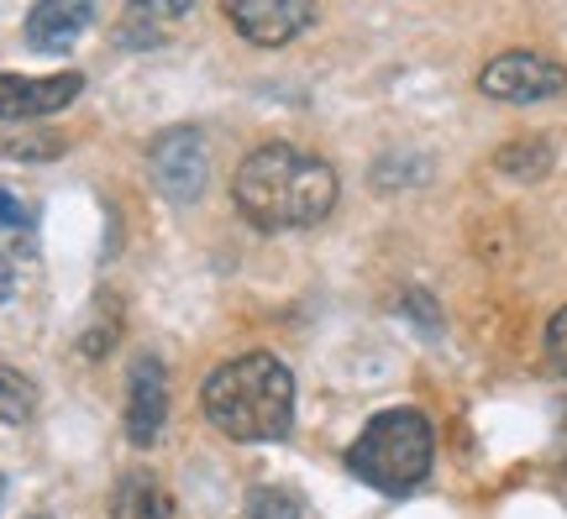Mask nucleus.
I'll return each mask as SVG.
<instances>
[{"mask_svg": "<svg viewBox=\"0 0 567 519\" xmlns=\"http://www.w3.org/2000/svg\"><path fill=\"white\" fill-rule=\"evenodd\" d=\"M231 200L258 231H305L321 226L337 205V168L289 142H264L237 163Z\"/></svg>", "mask_w": 567, "mask_h": 519, "instance_id": "obj_1", "label": "nucleus"}, {"mask_svg": "<svg viewBox=\"0 0 567 519\" xmlns=\"http://www.w3.org/2000/svg\"><path fill=\"white\" fill-rule=\"evenodd\" d=\"M205 419L231 440H284L295 425V373L268 352L221 362L200 388Z\"/></svg>", "mask_w": 567, "mask_h": 519, "instance_id": "obj_2", "label": "nucleus"}, {"mask_svg": "<svg viewBox=\"0 0 567 519\" xmlns=\"http://www.w3.org/2000/svg\"><path fill=\"white\" fill-rule=\"evenodd\" d=\"M436 461V436L431 419L415 404H394L384 415H373L363 425V436L347 446V467L352 478H363L379 494H410L431 478Z\"/></svg>", "mask_w": 567, "mask_h": 519, "instance_id": "obj_3", "label": "nucleus"}, {"mask_svg": "<svg viewBox=\"0 0 567 519\" xmlns=\"http://www.w3.org/2000/svg\"><path fill=\"white\" fill-rule=\"evenodd\" d=\"M478 90L488 101H505V105L557 101V95H567V69L557 59H542V53H499V59L484 63Z\"/></svg>", "mask_w": 567, "mask_h": 519, "instance_id": "obj_4", "label": "nucleus"}, {"mask_svg": "<svg viewBox=\"0 0 567 519\" xmlns=\"http://www.w3.org/2000/svg\"><path fill=\"white\" fill-rule=\"evenodd\" d=\"M147 163H153V184H158L163 200L174 205H195L205 189V137L195 126H168L153 147H147Z\"/></svg>", "mask_w": 567, "mask_h": 519, "instance_id": "obj_5", "label": "nucleus"}, {"mask_svg": "<svg viewBox=\"0 0 567 519\" xmlns=\"http://www.w3.org/2000/svg\"><path fill=\"white\" fill-rule=\"evenodd\" d=\"M226 17L252 48H284L316 27V0H226Z\"/></svg>", "mask_w": 567, "mask_h": 519, "instance_id": "obj_6", "label": "nucleus"}, {"mask_svg": "<svg viewBox=\"0 0 567 519\" xmlns=\"http://www.w3.org/2000/svg\"><path fill=\"white\" fill-rule=\"evenodd\" d=\"M168 425V373L153 352H142L126 373V440L132 446H153Z\"/></svg>", "mask_w": 567, "mask_h": 519, "instance_id": "obj_7", "label": "nucleus"}, {"mask_svg": "<svg viewBox=\"0 0 567 519\" xmlns=\"http://www.w3.org/2000/svg\"><path fill=\"white\" fill-rule=\"evenodd\" d=\"M84 74H48V80H27V74H0V121L6 126H27L38 116H53L69 101H80Z\"/></svg>", "mask_w": 567, "mask_h": 519, "instance_id": "obj_8", "label": "nucleus"}, {"mask_svg": "<svg viewBox=\"0 0 567 519\" xmlns=\"http://www.w3.org/2000/svg\"><path fill=\"white\" fill-rule=\"evenodd\" d=\"M95 21V0H38L27 11V48L32 53H69Z\"/></svg>", "mask_w": 567, "mask_h": 519, "instance_id": "obj_9", "label": "nucleus"}, {"mask_svg": "<svg viewBox=\"0 0 567 519\" xmlns=\"http://www.w3.org/2000/svg\"><path fill=\"white\" fill-rule=\"evenodd\" d=\"M111 519H174V499L163 494L158 478H147V473H132V478L116 482Z\"/></svg>", "mask_w": 567, "mask_h": 519, "instance_id": "obj_10", "label": "nucleus"}, {"mask_svg": "<svg viewBox=\"0 0 567 519\" xmlns=\"http://www.w3.org/2000/svg\"><path fill=\"white\" fill-rule=\"evenodd\" d=\"M494 168H499V174H509V179H547V174H551V147H547V142H536V137L509 142V147H499V153H494Z\"/></svg>", "mask_w": 567, "mask_h": 519, "instance_id": "obj_11", "label": "nucleus"}, {"mask_svg": "<svg viewBox=\"0 0 567 519\" xmlns=\"http://www.w3.org/2000/svg\"><path fill=\"white\" fill-rule=\"evenodd\" d=\"M32 409H38L32 378L11 362H0V425H21V419H32Z\"/></svg>", "mask_w": 567, "mask_h": 519, "instance_id": "obj_12", "label": "nucleus"}, {"mask_svg": "<svg viewBox=\"0 0 567 519\" xmlns=\"http://www.w3.org/2000/svg\"><path fill=\"white\" fill-rule=\"evenodd\" d=\"M247 519H305V509H300V499L284 494V488H258V494L247 499Z\"/></svg>", "mask_w": 567, "mask_h": 519, "instance_id": "obj_13", "label": "nucleus"}, {"mask_svg": "<svg viewBox=\"0 0 567 519\" xmlns=\"http://www.w3.org/2000/svg\"><path fill=\"white\" fill-rule=\"evenodd\" d=\"M32 226H38V210L21 200L17 189H6V184H0V231H11V237H32Z\"/></svg>", "mask_w": 567, "mask_h": 519, "instance_id": "obj_14", "label": "nucleus"}, {"mask_svg": "<svg viewBox=\"0 0 567 519\" xmlns=\"http://www.w3.org/2000/svg\"><path fill=\"white\" fill-rule=\"evenodd\" d=\"M59 153H63L59 137H11V142H0V158L42 163V158H59Z\"/></svg>", "mask_w": 567, "mask_h": 519, "instance_id": "obj_15", "label": "nucleus"}, {"mask_svg": "<svg viewBox=\"0 0 567 519\" xmlns=\"http://www.w3.org/2000/svg\"><path fill=\"white\" fill-rule=\"evenodd\" d=\"M400 310L421 320L425 336H436V331H442V310H436V304H431V294H421V289H410L405 300H400Z\"/></svg>", "mask_w": 567, "mask_h": 519, "instance_id": "obj_16", "label": "nucleus"}, {"mask_svg": "<svg viewBox=\"0 0 567 519\" xmlns=\"http://www.w3.org/2000/svg\"><path fill=\"white\" fill-rule=\"evenodd\" d=\"M547 357H551V367L567 378V304L551 315V325H547Z\"/></svg>", "mask_w": 567, "mask_h": 519, "instance_id": "obj_17", "label": "nucleus"}, {"mask_svg": "<svg viewBox=\"0 0 567 519\" xmlns=\"http://www.w3.org/2000/svg\"><path fill=\"white\" fill-rule=\"evenodd\" d=\"M132 6H137L142 17H184L195 0H132Z\"/></svg>", "mask_w": 567, "mask_h": 519, "instance_id": "obj_18", "label": "nucleus"}, {"mask_svg": "<svg viewBox=\"0 0 567 519\" xmlns=\"http://www.w3.org/2000/svg\"><path fill=\"white\" fill-rule=\"evenodd\" d=\"M11 289H17V268H11V258L0 252V304L11 300Z\"/></svg>", "mask_w": 567, "mask_h": 519, "instance_id": "obj_19", "label": "nucleus"}, {"mask_svg": "<svg viewBox=\"0 0 567 519\" xmlns=\"http://www.w3.org/2000/svg\"><path fill=\"white\" fill-rule=\"evenodd\" d=\"M0 499H6V478H0Z\"/></svg>", "mask_w": 567, "mask_h": 519, "instance_id": "obj_20", "label": "nucleus"}]
</instances>
